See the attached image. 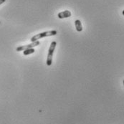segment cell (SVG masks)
<instances>
[{"instance_id":"1","label":"cell","mask_w":124,"mask_h":124,"mask_svg":"<svg viewBox=\"0 0 124 124\" xmlns=\"http://www.w3.org/2000/svg\"><path fill=\"white\" fill-rule=\"evenodd\" d=\"M57 35V31L56 30H52V31H48V32H41L39 33L36 35L33 36L31 38V42H35V41H38V39L45 37H50V36H54Z\"/></svg>"},{"instance_id":"2","label":"cell","mask_w":124,"mask_h":124,"mask_svg":"<svg viewBox=\"0 0 124 124\" xmlns=\"http://www.w3.org/2000/svg\"><path fill=\"white\" fill-rule=\"evenodd\" d=\"M57 42L55 41H53L50 44L49 50H48V54H47V65L48 66H50L53 62V56L54 51L56 47Z\"/></svg>"},{"instance_id":"3","label":"cell","mask_w":124,"mask_h":124,"mask_svg":"<svg viewBox=\"0 0 124 124\" xmlns=\"http://www.w3.org/2000/svg\"><path fill=\"white\" fill-rule=\"evenodd\" d=\"M39 45V41H35V42H32L31 44H29V45H24V46H19L17 48V51L19 52V51H24L25 50H27V49H30V48H33L34 47L36 46H38Z\"/></svg>"},{"instance_id":"4","label":"cell","mask_w":124,"mask_h":124,"mask_svg":"<svg viewBox=\"0 0 124 124\" xmlns=\"http://www.w3.org/2000/svg\"><path fill=\"white\" fill-rule=\"evenodd\" d=\"M71 15H72V13H71L70 11L65 10L63 12H61L58 13L57 17H58V18H60V19H64V18L70 17H71Z\"/></svg>"},{"instance_id":"5","label":"cell","mask_w":124,"mask_h":124,"mask_svg":"<svg viewBox=\"0 0 124 124\" xmlns=\"http://www.w3.org/2000/svg\"><path fill=\"white\" fill-rule=\"evenodd\" d=\"M75 25L76 30H77L78 32H82V30H83V26H82V24H81L80 20H79V19L75 20Z\"/></svg>"},{"instance_id":"6","label":"cell","mask_w":124,"mask_h":124,"mask_svg":"<svg viewBox=\"0 0 124 124\" xmlns=\"http://www.w3.org/2000/svg\"><path fill=\"white\" fill-rule=\"evenodd\" d=\"M35 52V50L33 48H30V49H27V50H24L23 51V54H24V55H28V54L34 53Z\"/></svg>"},{"instance_id":"7","label":"cell","mask_w":124,"mask_h":124,"mask_svg":"<svg viewBox=\"0 0 124 124\" xmlns=\"http://www.w3.org/2000/svg\"><path fill=\"white\" fill-rule=\"evenodd\" d=\"M6 1V0H0V5L2 4L3 3H4Z\"/></svg>"},{"instance_id":"8","label":"cell","mask_w":124,"mask_h":124,"mask_svg":"<svg viewBox=\"0 0 124 124\" xmlns=\"http://www.w3.org/2000/svg\"><path fill=\"white\" fill-rule=\"evenodd\" d=\"M122 14H123V15H124V10L122 12Z\"/></svg>"},{"instance_id":"9","label":"cell","mask_w":124,"mask_h":124,"mask_svg":"<svg viewBox=\"0 0 124 124\" xmlns=\"http://www.w3.org/2000/svg\"></svg>"},{"instance_id":"10","label":"cell","mask_w":124,"mask_h":124,"mask_svg":"<svg viewBox=\"0 0 124 124\" xmlns=\"http://www.w3.org/2000/svg\"><path fill=\"white\" fill-rule=\"evenodd\" d=\"M0 24H1V22H0Z\"/></svg>"}]
</instances>
